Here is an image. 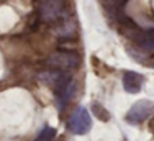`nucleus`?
Here are the masks:
<instances>
[{"label": "nucleus", "mask_w": 154, "mask_h": 141, "mask_svg": "<svg viewBox=\"0 0 154 141\" xmlns=\"http://www.w3.org/2000/svg\"><path fill=\"white\" fill-rule=\"evenodd\" d=\"M90 110H92V115L95 118H98L100 121H108L110 120V113L107 112L103 105H100L98 102H92L90 103Z\"/></svg>", "instance_id": "8"}, {"label": "nucleus", "mask_w": 154, "mask_h": 141, "mask_svg": "<svg viewBox=\"0 0 154 141\" xmlns=\"http://www.w3.org/2000/svg\"><path fill=\"white\" fill-rule=\"evenodd\" d=\"M144 85V77L134 70H126L123 74V87L130 94H138Z\"/></svg>", "instance_id": "6"}, {"label": "nucleus", "mask_w": 154, "mask_h": 141, "mask_svg": "<svg viewBox=\"0 0 154 141\" xmlns=\"http://www.w3.org/2000/svg\"><path fill=\"white\" fill-rule=\"evenodd\" d=\"M149 127H151V131H152V133H154V120H152V121H151V125H149Z\"/></svg>", "instance_id": "10"}, {"label": "nucleus", "mask_w": 154, "mask_h": 141, "mask_svg": "<svg viewBox=\"0 0 154 141\" xmlns=\"http://www.w3.org/2000/svg\"><path fill=\"white\" fill-rule=\"evenodd\" d=\"M67 128L74 135H87L92 128V118L85 107H77L67 120Z\"/></svg>", "instance_id": "2"}, {"label": "nucleus", "mask_w": 154, "mask_h": 141, "mask_svg": "<svg viewBox=\"0 0 154 141\" xmlns=\"http://www.w3.org/2000/svg\"><path fill=\"white\" fill-rule=\"evenodd\" d=\"M39 18L45 23H57L66 18L64 0H41L39 2Z\"/></svg>", "instance_id": "1"}, {"label": "nucleus", "mask_w": 154, "mask_h": 141, "mask_svg": "<svg viewBox=\"0 0 154 141\" xmlns=\"http://www.w3.org/2000/svg\"><path fill=\"white\" fill-rule=\"evenodd\" d=\"M54 138H56V128L45 127L39 131V135L35 138V141H53Z\"/></svg>", "instance_id": "9"}, {"label": "nucleus", "mask_w": 154, "mask_h": 141, "mask_svg": "<svg viewBox=\"0 0 154 141\" xmlns=\"http://www.w3.org/2000/svg\"><path fill=\"white\" fill-rule=\"evenodd\" d=\"M48 66L54 70H61V72H69V70L75 69L80 64V58L75 53H69V51H57V53L51 54L48 58Z\"/></svg>", "instance_id": "3"}, {"label": "nucleus", "mask_w": 154, "mask_h": 141, "mask_svg": "<svg viewBox=\"0 0 154 141\" xmlns=\"http://www.w3.org/2000/svg\"><path fill=\"white\" fill-rule=\"evenodd\" d=\"M134 44L143 51L152 53L154 51V30H138L131 35Z\"/></svg>", "instance_id": "5"}, {"label": "nucleus", "mask_w": 154, "mask_h": 141, "mask_svg": "<svg viewBox=\"0 0 154 141\" xmlns=\"http://www.w3.org/2000/svg\"><path fill=\"white\" fill-rule=\"evenodd\" d=\"M154 112V103L151 100H138L133 103L130 110L126 113V121L130 125H139L141 121H144L146 118H149V115Z\"/></svg>", "instance_id": "4"}, {"label": "nucleus", "mask_w": 154, "mask_h": 141, "mask_svg": "<svg viewBox=\"0 0 154 141\" xmlns=\"http://www.w3.org/2000/svg\"><path fill=\"white\" fill-rule=\"evenodd\" d=\"M61 21H62L61 27L56 28L57 35L64 36V38H71L75 33V21L72 20V18H64V20H61Z\"/></svg>", "instance_id": "7"}]
</instances>
